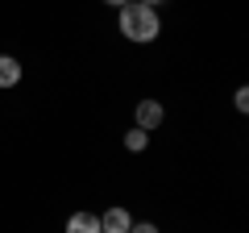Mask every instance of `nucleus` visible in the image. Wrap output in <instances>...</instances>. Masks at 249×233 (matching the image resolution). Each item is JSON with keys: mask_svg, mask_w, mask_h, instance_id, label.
I'll return each mask as SVG.
<instances>
[{"mask_svg": "<svg viewBox=\"0 0 249 233\" xmlns=\"http://www.w3.org/2000/svg\"><path fill=\"white\" fill-rule=\"evenodd\" d=\"M100 229L104 233H129L133 229V216L124 208H108V213H100Z\"/></svg>", "mask_w": 249, "mask_h": 233, "instance_id": "3", "label": "nucleus"}, {"mask_svg": "<svg viewBox=\"0 0 249 233\" xmlns=\"http://www.w3.org/2000/svg\"><path fill=\"white\" fill-rule=\"evenodd\" d=\"M116 29L124 34V42H137V46H145V42H158V34H162V17H158V9H145V4H124V9H116Z\"/></svg>", "mask_w": 249, "mask_h": 233, "instance_id": "1", "label": "nucleus"}, {"mask_svg": "<svg viewBox=\"0 0 249 233\" xmlns=\"http://www.w3.org/2000/svg\"><path fill=\"white\" fill-rule=\"evenodd\" d=\"M232 104H237V113H249V88H237V96H232Z\"/></svg>", "mask_w": 249, "mask_h": 233, "instance_id": "7", "label": "nucleus"}, {"mask_svg": "<svg viewBox=\"0 0 249 233\" xmlns=\"http://www.w3.org/2000/svg\"><path fill=\"white\" fill-rule=\"evenodd\" d=\"M133 121H137V129H145V134H154V129L166 121V108L158 104V100H137V108H133Z\"/></svg>", "mask_w": 249, "mask_h": 233, "instance_id": "2", "label": "nucleus"}, {"mask_svg": "<svg viewBox=\"0 0 249 233\" xmlns=\"http://www.w3.org/2000/svg\"><path fill=\"white\" fill-rule=\"evenodd\" d=\"M145 146H150V134H145V129H129V134H124V150H129V154H142L145 150Z\"/></svg>", "mask_w": 249, "mask_h": 233, "instance_id": "6", "label": "nucleus"}, {"mask_svg": "<svg viewBox=\"0 0 249 233\" xmlns=\"http://www.w3.org/2000/svg\"><path fill=\"white\" fill-rule=\"evenodd\" d=\"M67 233H104V229H100V216L83 208V213H71V216H67Z\"/></svg>", "mask_w": 249, "mask_h": 233, "instance_id": "4", "label": "nucleus"}, {"mask_svg": "<svg viewBox=\"0 0 249 233\" xmlns=\"http://www.w3.org/2000/svg\"><path fill=\"white\" fill-rule=\"evenodd\" d=\"M108 9H124V4H133V0H104Z\"/></svg>", "mask_w": 249, "mask_h": 233, "instance_id": "9", "label": "nucleus"}, {"mask_svg": "<svg viewBox=\"0 0 249 233\" xmlns=\"http://www.w3.org/2000/svg\"><path fill=\"white\" fill-rule=\"evenodd\" d=\"M137 4H145V9H158V4H162V0H137Z\"/></svg>", "mask_w": 249, "mask_h": 233, "instance_id": "10", "label": "nucleus"}, {"mask_svg": "<svg viewBox=\"0 0 249 233\" xmlns=\"http://www.w3.org/2000/svg\"><path fill=\"white\" fill-rule=\"evenodd\" d=\"M21 75H25V67H21L13 54H0V88H17Z\"/></svg>", "mask_w": 249, "mask_h": 233, "instance_id": "5", "label": "nucleus"}, {"mask_svg": "<svg viewBox=\"0 0 249 233\" xmlns=\"http://www.w3.org/2000/svg\"><path fill=\"white\" fill-rule=\"evenodd\" d=\"M129 233H158V225H150V221H133V229Z\"/></svg>", "mask_w": 249, "mask_h": 233, "instance_id": "8", "label": "nucleus"}]
</instances>
